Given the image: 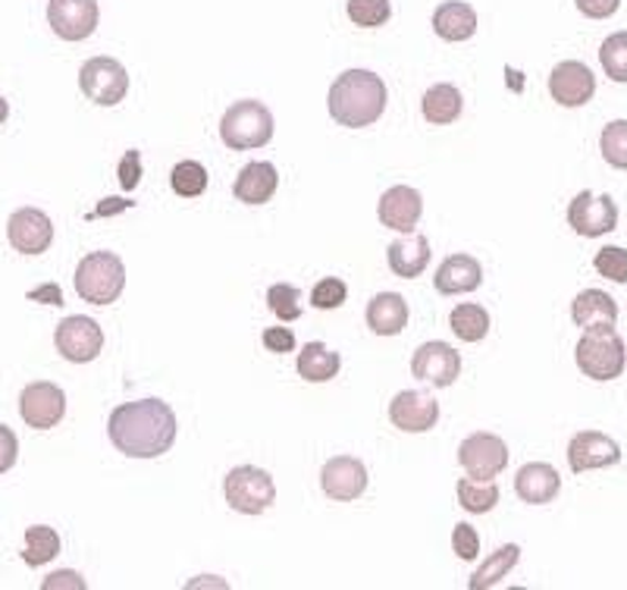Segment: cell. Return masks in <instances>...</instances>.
<instances>
[{
  "label": "cell",
  "mask_w": 627,
  "mask_h": 590,
  "mask_svg": "<svg viewBox=\"0 0 627 590\" xmlns=\"http://www.w3.org/2000/svg\"><path fill=\"white\" fill-rule=\"evenodd\" d=\"M125 289L123 258L113 251H91L75 268V292L91 304H113Z\"/></svg>",
  "instance_id": "277c9868"
},
{
  "label": "cell",
  "mask_w": 627,
  "mask_h": 590,
  "mask_svg": "<svg viewBox=\"0 0 627 590\" xmlns=\"http://www.w3.org/2000/svg\"><path fill=\"white\" fill-rule=\"evenodd\" d=\"M568 227L577 236H596L611 233L618 227V204L611 196H590V192H580L574 196V201L568 204Z\"/></svg>",
  "instance_id": "8fae6325"
},
{
  "label": "cell",
  "mask_w": 627,
  "mask_h": 590,
  "mask_svg": "<svg viewBox=\"0 0 627 590\" xmlns=\"http://www.w3.org/2000/svg\"><path fill=\"white\" fill-rule=\"evenodd\" d=\"M458 462L467 471V478L493 481L508 466V447L496 433H471L458 447Z\"/></svg>",
  "instance_id": "9c48e42d"
},
{
  "label": "cell",
  "mask_w": 627,
  "mask_h": 590,
  "mask_svg": "<svg viewBox=\"0 0 627 590\" xmlns=\"http://www.w3.org/2000/svg\"><path fill=\"white\" fill-rule=\"evenodd\" d=\"M57 553H60V534H57L54 528H48V524L26 528V550H22L26 566H44Z\"/></svg>",
  "instance_id": "1f68e13d"
},
{
  "label": "cell",
  "mask_w": 627,
  "mask_h": 590,
  "mask_svg": "<svg viewBox=\"0 0 627 590\" xmlns=\"http://www.w3.org/2000/svg\"><path fill=\"white\" fill-rule=\"evenodd\" d=\"M7 239L19 254H41L54 242V223L38 208H22L7 220Z\"/></svg>",
  "instance_id": "9a60e30c"
},
{
  "label": "cell",
  "mask_w": 627,
  "mask_h": 590,
  "mask_svg": "<svg viewBox=\"0 0 627 590\" xmlns=\"http://www.w3.org/2000/svg\"><path fill=\"white\" fill-rule=\"evenodd\" d=\"M599 63L611 82H627V32H615L603 41Z\"/></svg>",
  "instance_id": "836d02e7"
},
{
  "label": "cell",
  "mask_w": 627,
  "mask_h": 590,
  "mask_svg": "<svg viewBox=\"0 0 627 590\" xmlns=\"http://www.w3.org/2000/svg\"><path fill=\"white\" fill-rule=\"evenodd\" d=\"M549 94L562 108H584L596 94V76L587 63L580 60H565L558 63L549 76Z\"/></svg>",
  "instance_id": "2e32d148"
},
{
  "label": "cell",
  "mask_w": 627,
  "mask_h": 590,
  "mask_svg": "<svg viewBox=\"0 0 627 590\" xmlns=\"http://www.w3.org/2000/svg\"><path fill=\"white\" fill-rule=\"evenodd\" d=\"M452 550H455L458 559H465V562L477 559V553H481V537L474 531V524H467V521L455 524V531H452Z\"/></svg>",
  "instance_id": "ab89813d"
},
{
  "label": "cell",
  "mask_w": 627,
  "mask_h": 590,
  "mask_svg": "<svg viewBox=\"0 0 627 590\" xmlns=\"http://www.w3.org/2000/svg\"><path fill=\"white\" fill-rule=\"evenodd\" d=\"M462 108H465V101H462V91L455 89V86H448V82H439V86H433V89L424 94V101H421L424 120H427V123H433V126L455 123V120L462 117Z\"/></svg>",
  "instance_id": "4316f807"
},
{
  "label": "cell",
  "mask_w": 627,
  "mask_h": 590,
  "mask_svg": "<svg viewBox=\"0 0 627 590\" xmlns=\"http://www.w3.org/2000/svg\"><path fill=\"white\" fill-rule=\"evenodd\" d=\"M393 17L390 0H348V19L361 29H376L386 26Z\"/></svg>",
  "instance_id": "d590c367"
},
{
  "label": "cell",
  "mask_w": 627,
  "mask_h": 590,
  "mask_svg": "<svg viewBox=\"0 0 627 590\" xmlns=\"http://www.w3.org/2000/svg\"><path fill=\"white\" fill-rule=\"evenodd\" d=\"M142 182V154L139 151H125L120 161V186L125 192H132Z\"/></svg>",
  "instance_id": "60d3db41"
},
{
  "label": "cell",
  "mask_w": 627,
  "mask_h": 590,
  "mask_svg": "<svg viewBox=\"0 0 627 590\" xmlns=\"http://www.w3.org/2000/svg\"><path fill=\"white\" fill-rule=\"evenodd\" d=\"M376 214H380V223L395 230V233H412L421 214H424V198L412 186H393L380 198Z\"/></svg>",
  "instance_id": "d6986e66"
},
{
  "label": "cell",
  "mask_w": 627,
  "mask_h": 590,
  "mask_svg": "<svg viewBox=\"0 0 627 590\" xmlns=\"http://www.w3.org/2000/svg\"><path fill=\"white\" fill-rule=\"evenodd\" d=\"M433 29L443 41H467L477 32V13L465 0H448L443 7H436L433 13Z\"/></svg>",
  "instance_id": "484cf974"
},
{
  "label": "cell",
  "mask_w": 627,
  "mask_h": 590,
  "mask_svg": "<svg viewBox=\"0 0 627 590\" xmlns=\"http://www.w3.org/2000/svg\"><path fill=\"white\" fill-rule=\"evenodd\" d=\"M484 283V268L477 258L471 254H448L446 261L436 270L433 287L439 296H462V292H474Z\"/></svg>",
  "instance_id": "ffe728a7"
},
{
  "label": "cell",
  "mask_w": 627,
  "mask_h": 590,
  "mask_svg": "<svg viewBox=\"0 0 627 590\" xmlns=\"http://www.w3.org/2000/svg\"><path fill=\"white\" fill-rule=\"evenodd\" d=\"M618 462H621V447L599 430H580L568 443V466L574 474L618 466Z\"/></svg>",
  "instance_id": "4fadbf2b"
},
{
  "label": "cell",
  "mask_w": 627,
  "mask_h": 590,
  "mask_svg": "<svg viewBox=\"0 0 627 590\" xmlns=\"http://www.w3.org/2000/svg\"><path fill=\"white\" fill-rule=\"evenodd\" d=\"M54 346L57 352L72 364H89L104 349V330H101V323L91 321L85 314H72L57 323Z\"/></svg>",
  "instance_id": "ba28073f"
},
{
  "label": "cell",
  "mask_w": 627,
  "mask_h": 590,
  "mask_svg": "<svg viewBox=\"0 0 627 590\" xmlns=\"http://www.w3.org/2000/svg\"><path fill=\"white\" fill-rule=\"evenodd\" d=\"M280 186V173L270 161H251L242 167V173L235 179L233 192L239 201L245 204H267L270 198L276 196Z\"/></svg>",
  "instance_id": "7402d4cb"
},
{
  "label": "cell",
  "mask_w": 627,
  "mask_h": 590,
  "mask_svg": "<svg viewBox=\"0 0 627 590\" xmlns=\"http://www.w3.org/2000/svg\"><path fill=\"white\" fill-rule=\"evenodd\" d=\"M220 139L233 151L264 148L273 139V113L261 101H239L223 113Z\"/></svg>",
  "instance_id": "5b68a950"
},
{
  "label": "cell",
  "mask_w": 627,
  "mask_h": 590,
  "mask_svg": "<svg viewBox=\"0 0 627 590\" xmlns=\"http://www.w3.org/2000/svg\"><path fill=\"white\" fill-rule=\"evenodd\" d=\"M520 562V547L518 543H505L499 547L496 553H489L484 566L477 569V572L471 574V581H467V588L471 590H486V588H496L505 574L512 572L515 566Z\"/></svg>",
  "instance_id": "f1b7e54d"
},
{
  "label": "cell",
  "mask_w": 627,
  "mask_h": 590,
  "mask_svg": "<svg viewBox=\"0 0 627 590\" xmlns=\"http://www.w3.org/2000/svg\"><path fill=\"white\" fill-rule=\"evenodd\" d=\"M562 490V478L549 462H530L515 474V493L530 506H546L553 502Z\"/></svg>",
  "instance_id": "44dd1931"
},
{
  "label": "cell",
  "mask_w": 627,
  "mask_h": 590,
  "mask_svg": "<svg viewBox=\"0 0 627 590\" xmlns=\"http://www.w3.org/2000/svg\"><path fill=\"white\" fill-rule=\"evenodd\" d=\"M599 151L609 167L627 170V120H611L599 136Z\"/></svg>",
  "instance_id": "e575fe53"
},
{
  "label": "cell",
  "mask_w": 627,
  "mask_h": 590,
  "mask_svg": "<svg viewBox=\"0 0 627 590\" xmlns=\"http://www.w3.org/2000/svg\"><path fill=\"white\" fill-rule=\"evenodd\" d=\"M79 89L94 104L117 108L129 91V72L113 57H91L89 63H82V70H79Z\"/></svg>",
  "instance_id": "52a82bcc"
},
{
  "label": "cell",
  "mask_w": 627,
  "mask_h": 590,
  "mask_svg": "<svg viewBox=\"0 0 627 590\" xmlns=\"http://www.w3.org/2000/svg\"><path fill=\"white\" fill-rule=\"evenodd\" d=\"M54 588H85V581H82L75 572H57L44 581V590H54Z\"/></svg>",
  "instance_id": "f6af8a7d"
},
{
  "label": "cell",
  "mask_w": 627,
  "mask_h": 590,
  "mask_svg": "<svg viewBox=\"0 0 627 590\" xmlns=\"http://www.w3.org/2000/svg\"><path fill=\"white\" fill-rule=\"evenodd\" d=\"M572 318L577 327L593 330V327H615L618 321V302L603 289H584L572 302Z\"/></svg>",
  "instance_id": "d4e9b609"
},
{
  "label": "cell",
  "mask_w": 627,
  "mask_h": 590,
  "mask_svg": "<svg viewBox=\"0 0 627 590\" xmlns=\"http://www.w3.org/2000/svg\"><path fill=\"white\" fill-rule=\"evenodd\" d=\"M386 258H390V268H393L395 277L414 280L431 264V242H427V236L421 233L408 236V239H395L393 246L386 249Z\"/></svg>",
  "instance_id": "603a6c76"
},
{
  "label": "cell",
  "mask_w": 627,
  "mask_h": 590,
  "mask_svg": "<svg viewBox=\"0 0 627 590\" xmlns=\"http://www.w3.org/2000/svg\"><path fill=\"white\" fill-rule=\"evenodd\" d=\"M448 327L462 342H481L489 333V311L481 304H458L448 314Z\"/></svg>",
  "instance_id": "f546056e"
},
{
  "label": "cell",
  "mask_w": 627,
  "mask_h": 590,
  "mask_svg": "<svg viewBox=\"0 0 627 590\" xmlns=\"http://www.w3.org/2000/svg\"><path fill=\"white\" fill-rule=\"evenodd\" d=\"M321 487L330 500L352 502L367 490V468L355 456H336L321 471Z\"/></svg>",
  "instance_id": "e0dca14e"
},
{
  "label": "cell",
  "mask_w": 627,
  "mask_h": 590,
  "mask_svg": "<svg viewBox=\"0 0 627 590\" xmlns=\"http://www.w3.org/2000/svg\"><path fill=\"white\" fill-rule=\"evenodd\" d=\"M19 414L29 428L36 430H51L63 421L67 414V396L57 383H29L22 396H19Z\"/></svg>",
  "instance_id": "30bf717a"
},
{
  "label": "cell",
  "mask_w": 627,
  "mask_h": 590,
  "mask_svg": "<svg viewBox=\"0 0 627 590\" xmlns=\"http://www.w3.org/2000/svg\"><path fill=\"white\" fill-rule=\"evenodd\" d=\"M390 421L405 433H427L439 421V402L431 393L402 390L390 402Z\"/></svg>",
  "instance_id": "ac0fdd59"
},
{
  "label": "cell",
  "mask_w": 627,
  "mask_h": 590,
  "mask_svg": "<svg viewBox=\"0 0 627 590\" xmlns=\"http://www.w3.org/2000/svg\"><path fill=\"white\" fill-rule=\"evenodd\" d=\"M98 0H51L48 22L63 41H85L98 29Z\"/></svg>",
  "instance_id": "7c38bea8"
},
{
  "label": "cell",
  "mask_w": 627,
  "mask_h": 590,
  "mask_svg": "<svg viewBox=\"0 0 627 590\" xmlns=\"http://www.w3.org/2000/svg\"><path fill=\"white\" fill-rule=\"evenodd\" d=\"M577 3V10L584 13V17L590 19H609L618 13V7H621V0H574Z\"/></svg>",
  "instance_id": "ee69618b"
},
{
  "label": "cell",
  "mask_w": 627,
  "mask_h": 590,
  "mask_svg": "<svg viewBox=\"0 0 627 590\" xmlns=\"http://www.w3.org/2000/svg\"><path fill=\"white\" fill-rule=\"evenodd\" d=\"M499 502V487L496 481H477V478H462L458 481V506L474 512V516H486L493 512Z\"/></svg>",
  "instance_id": "4dcf8cb0"
},
{
  "label": "cell",
  "mask_w": 627,
  "mask_h": 590,
  "mask_svg": "<svg viewBox=\"0 0 627 590\" xmlns=\"http://www.w3.org/2000/svg\"><path fill=\"white\" fill-rule=\"evenodd\" d=\"M574 358H577V368L590 380L606 383V380L625 374V340L618 337L615 327H593V330H584V337L574 349Z\"/></svg>",
  "instance_id": "3957f363"
},
{
  "label": "cell",
  "mask_w": 627,
  "mask_h": 590,
  "mask_svg": "<svg viewBox=\"0 0 627 590\" xmlns=\"http://www.w3.org/2000/svg\"><path fill=\"white\" fill-rule=\"evenodd\" d=\"M412 374L431 387H452L462 374V356L448 342H424L412 358Z\"/></svg>",
  "instance_id": "5bb4252c"
},
{
  "label": "cell",
  "mask_w": 627,
  "mask_h": 590,
  "mask_svg": "<svg viewBox=\"0 0 627 590\" xmlns=\"http://www.w3.org/2000/svg\"><path fill=\"white\" fill-rule=\"evenodd\" d=\"M170 186H173V192L180 198H198L204 189H208V170H204V163L198 161L176 163L173 173H170Z\"/></svg>",
  "instance_id": "d6a6232c"
},
{
  "label": "cell",
  "mask_w": 627,
  "mask_h": 590,
  "mask_svg": "<svg viewBox=\"0 0 627 590\" xmlns=\"http://www.w3.org/2000/svg\"><path fill=\"white\" fill-rule=\"evenodd\" d=\"M340 352H333L323 342H307L305 349L299 352V374L305 377L307 383H326V380L340 374Z\"/></svg>",
  "instance_id": "83f0119b"
},
{
  "label": "cell",
  "mask_w": 627,
  "mask_h": 590,
  "mask_svg": "<svg viewBox=\"0 0 627 590\" xmlns=\"http://www.w3.org/2000/svg\"><path fill=\"white\" fill-rule=\"evenodd\" d=\"M108 437L129 459H158L176 443V414L163 399L123 402L110 414Z\"/></svg>",
  "instance_id": "6da1fadb"
},
{
  "label": "cell",
  "mask_w": 627,
  "mask_h": 590,
  "mask_svg": "<svg viewBox=\"0 0 627 590\" xmlns=\"http://www.w3.org/2000/svg\"><path fill=\"white\" fill-rule=\"evenodd\" d=\"M264 346H267V352L286 356V352L295 349V333L289 327H267L264 330Z\"/></svg>",
  "instance_id": "b9f144b4"
},
{
  "label": "cell",
  "mask_w": 627,
  "mask_h": 590,
  "mask_svg": "<svg viewBox=\"0 0 627 590\" xmlns=\"http://www.w3.org/2000/svg\"><path fill=\"white\" fill-rule=\"evenodd\" d=\"M17 456H19L17 433L7 428V424H0V474H7L10 468L17 466Z\"/></svg>",
  "instance_id": "7bdbcfd3"
},
{
  "label": "cell",
  "mask_w": 627,
  "mask_h": 590,
  "mask_svg": "<svg viewBox=\"0 0 627 590\" xmlns=\"http://www.w3.org/2000/svg\"><path fill=\"white\" fill-rule=\"evenodd\" d=\"M330 117L348 129H364L374 126L383 110H386V86L383 79L371 70H348L330 86L326 98Z\"/></svg>",
  "instance_id": "7a4b0ae2"
},
{
  "label": "cell",
  "mask_w": 627,
  "mask_h": 590,
  "mask_svg": "<svg viewBox=\"0 0 627 590\" xmlns=\"http://www.w3.org/2000/svg\"><path fill=\"white\" fill-rule=\"evenodd\" d=\"M7 117H10V104L3 101V94H0V126L7 123Z\"/></svg>",
  "instance_id": "7dc6e473"
},
{
  "label": "cell",
  "mask_w": 627,
  "mask_h": 590,
  "mask_svg": "<svg viewBox=\"0 0 627 590\" xmlns=\"http://www.w3.org/2000/svg\"><path fill=\"white\" fill-rule=\"evenodd\" d=\"M29 299H38V302H48V304H63V296H60V287H57V283L32 289V292H29Z\"/></svg>",
  "instance_id": "bcb514c9"
},
{
  "label": "cell",
  "mask_w": 627,
  "mask_h": 590,
  "mask_svg": "<svg viewBox=\"0 0 627 590\" xmlns=\"http://www.w3.org/2000/svg\"><path fill=\"white\" fill-rule=\"evenodd\" d=\"M367 327L376 337H398L408 327V302L398 292H380L367 304Z\"/></svg>",
  "instance_id": "cb8c5ba5"
},
{
  "label": "cell",
  "mask_w": 627,
  "mask_h": 590,
  "mask_svg": "<svg viewBox=\"0 0 627 590\" xmlns=\"http://www.w3.org/2000/svg\"><path fill=\"white\" fill-rule=\"evenodd\" d=\"M593 268L611 283H627V249H618V246L599 249L593 258Z\"/></svg>",
  "instance_id": "74e56055"
},
{
  "label": "cell",
  "mask_w": 627,
  "mask_h": 590,
  "mask_svg": "<svg viewBox=\"0 0 627 590\" xmlns=\"http://www.w3.org/2000/svg\"><path fill=\"white\" fill-rule=\"evenodd\" d=\"M299 299H302V292H299V287H289V283H273V287L267 289V304L270 311L280 318V321H299L302 318V304H299Z\"/></svg>",
  "instance_id": "8d00e7d4"
},
{
  "label": "cell",
  "mask_w": 627,
  "mask_h": 590,
  "mask_svg": "<svg viewBox=\"0 0 627 590\" xmlns=\"http://www.w3.org/2000/svg\"><path fill=\"white\" fill-rule=\"evenodd\" d=\"M223 493H226V502L233 506L235 512L261 516L276 500V483H273V478H270L264 468L239 466L226 474Z\"/></svg>",
  "instance_id": "8992f818"
},
{
  "label": "cell",
  "mask_w": 627,
  "mask_h": 590,
  "mask_svg": "<svg viewBox=\"0 0 627 590\" xmlns=\"http://www.w3.org/2000/svg\"><path fill=\"white\" fill-rule=\"evenodd\" d=\"M345 299H348V289H345L340 277H323L321 283L311 289V302H314V308H321V311L342 308Z\"/></svg>",
  "instance_id": "f35d334b"
}]
</instances>
